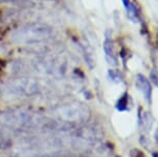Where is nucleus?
<instances>
[{
  "label": "nucleus",
  "instance_id": "f257e3e1",
  "mask_svg": "<svg viewBox=\"0 0 158 157\" xmlns=\"http://www.w3.org/2000/svg\"><path fill=\"white\" fill-rule=\"evenodd\" d=\"M33 28H30V26L27 29H23L21 33L24 34L23 37H29V39L33 38V40H36L38 37L44 38L49 36L51 34V28L46 25H33Z\"/></svg>",
  "mask_w": 158,
  "mask_h": 157
},
{
  "label": "nucleus",
  "instance_id": "f03ea898",
  "mask_svg": "<svg viewBox=\"0 0 158 157\" xmlns=\"http://www.w3.org/2000/svg\"><path fill=\"white\" fill-rule=\"evenodd\" d=\"M136 86H138V88L145 95V98L147 99V101L151 102V94H152L151 84L144 76L141 75V73L136 76Z\"/></svg>",
  "mask_w": 158,
  "mask_h": 157
},
{
  "label": "nucleus",
  "instance_id": "7ed1b4c3",
  "mask_svg": "<svg viewBox=\"0 0 158 157\" xmlns=\"http://www.w3.org/2000/svg\"><path fill=\"white\" fill-rule=\"evenodd\" d=\"M103 50H104V54H106V58L109 63L112 65H117L118 60L115 55L114 44H113V40L111 36H106V40H104V43H103Z\"/></svg>",
  "mask_w": 158,
  "mask_h": 157
},
{
  "label": "nucleus",
  "instance_id": "20e7f679",
  "mask_svg": "<svg viewBox=\"0 0 158 157\" xmlns=\"http://www.w3.org/2000/svg\"><path fill=\"white\" fill-rule=\"evenodd\" d=\"M122 2H123L125 10H126L128 14V17H129L131 20H133V22H135V20L138 19V16H139L136 7L131 3L130 0H122Z\"/></svg>",
  "mask_w": 158,
  "mask_h": 157
},
{
  "label": "nucleus",
  "instance_id": "39448f33",
  "mask_svg": "<svg viewBox=\"0 0 158 157\" xmlns=\"http://www.w3.org/2000/svg\"><path fill=\"white\" fill-rule=\"evenodd\" d=\"M128 94L127 93H125L123 96L121 97L120 99L118 100V102H117V105H116V108H117L118 111H120V112H123L125 111V109H127V98H128Z\"/></svg>",
  "mask_w": 158,
  "mask_h": 157
},
{
  "label": "nucleus",
  "instance_id": "423d86ee",
  "mask_svg": "<svg viewBox=\"0 0 158 157\" xmlns=\"http://www.w3.org/2000/svg\"><path fill=\"white\" fill-rule=\"evenodd\" d=\"M130 157H145V155L139 149H133L130 151Z\"/></svg>",
  "mask_w": 158,
  "mask_h": 157
}]
</instances>
